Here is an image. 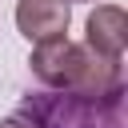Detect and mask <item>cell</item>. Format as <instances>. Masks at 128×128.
<instances>
[{"label": "cell", "instance_id": "cell-1", "mask_svg": "<svg viewBox=\"0 0 128 128\" xmlns=\"http://www.w3.org/2000/svg\"><path fill=\"white\" fill-rule=\"evenodd\" d=\"M28 64H32V76H36L40 84H48L52 92L100 96V92L124 88V68H120V60H108V56L92 52L88 44H72L68 36L36 44Z\"/></svg>", "mask_w": 128, "mask_h": 128}, {"label": "cell", "instance_id": "cell-2", "mask_svg": "<svg viewBox=\"0 0 128 128\" xmlns=\"http://www.w3.org/2000/svg\"><path fill=\"white\" fill-rule=\"evenodd\" d=\"M128 88H112L100 96L84 92H28L20 112L36 120V128H128Z\"/></svg>", "mask_w": 128, "mask_h": 128}, {"label": "cell", "instance_id": "cell-3", "mask_svg": "<svg viewBox=\"0 0 128 128\" xmlns=\"http://www.w3.org/2000/svg\"><path fill=\"white\" fill-rule=\"evenodd\" d=\"M68 0H20L16 4V28L24 40L44 44V40H60L68 32Z\"/></svg>", "mask_w": 128, "mask_h": 128}, {"label": "cell", "instance_id": "cell-4", "mask_svg": "<svg viewBox=\"0 0 128 128\" xmlns=\"http://www.w3.org/2000/svg\"><path fill=\"white\" fill-rule=\"evenodd\" d=\"M84 32H88V48L92 52H100L108 60H120L124 56V44H128V16L116 4H100L88 16Z\"/></svg>", "mask_w": 128, "mask_h": 128}, {"label": "cell", "instance_id": "cell-5", "mask_svg": "<svg viewBox=\"0 0 128 128\" xmlns=\"http://www.w3.org/2000/svg\"><path fill=\"white\" fill-rule=\"evenodd\" d=\"M0 128H36V120H32V116H24V112L16 108L12 116H4V120H0Z\"/></svg>", "mask_w": 128, "mask_h": 128}]
</instances>
